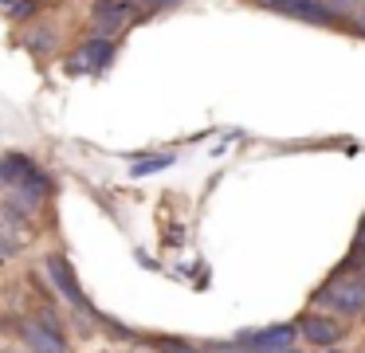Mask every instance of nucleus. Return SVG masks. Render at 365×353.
Here are the masks:
<instances>
[{
    "label": "nucleus",
    "instance_id": "obj_7",
    "mask_svg": "<svg viewBox=\"0 0 365 353\" xmlns=\"http://www.w3.org/2000/svg\"><path fill=\"white\" fill-rule=\"evenodd\" d=\"M271 12H283V16H299V20L307 24H322V28H334L338 24V16L326 8V0H279Z\"/></svg>",
    "mask_w": 365,
    "mask_h": 353
},
{
    "label": "nucleus",
    "instance_id": "obj_15",
    "mask_svg": "<svg viewBox=\"0 0 365 353\" xmlns=\"http://www.w3.org/2000/svg\"><path fill=\"white\" fill-rule=\"evenodd\" d=\"M177 4H185V0H145V8H150V12H161V8H177Z\"/></svg>",
    "mask_w": 365,
    "mask_h": 353
},
{
    "label": "nucleus",
    "instance_id": "obj_3",
    "mask_svg": "<svg viewBox=\"0 0 365 353\" xmlns=\"http://www.w3.org/2000/svg\"><path fill=\"white\" fill-rule=\"evenodd\" d=\"M145 16V8L138 4V0H95V8H91V24H95V36H106L110 39L114 31L130 28V24H138Z\"/></svg>",
    "mask_w": 365,
    "mask_h": 353
},
{
    "label": "nucleus",
    "instance_id": "obj_14",
    "mask_svg": "<svg viewBox=\"0 0 365 353\" xmlns=\"http://www.w3.org/2000/svg\"><path fill=\"white\" fill-rule=\"evenodd\" d=\"M354 4H357V0H326V8H330L334 16H349V12H354Z\"/></svg>",
    "mask_w": 365,
    "mask_h": 353
},
{
    "label": "nucleus",
    "instance_id": "obj_8",
    "mask_svg": "<svg viewBox=\"0 0 365 353\" xmlns=\"http://www.w3.org/2000/svg\"><path fill=\"white\" fill-rule=\"evenodd\" d=\"M299 329L307 342H314V345H322V349H330V345H338V337H346V329H341V322H334V318H322V314H307V318L299 322Z\"/></svg>",
    "mask_w": 365,
    "mask_h": 353
},
{
    "label": "nucleus",
    "instance_id": "obj_5",
    "mask_svg": "<svg viewBox=\"0 0 365 353\" xmlns=\"http://www.w3.org/2000/svg\"><path fill=\"white\" fill-rule=\"evenodd\" d=\"M48 275H51V287H56L79 314H91V310H95V306L87 302V295H83L79 279H75V271H71V263H67L59 251H56V255H48Z\"/></svg>",
    "mask_w": 365,
    "mask_h": 353
},
{
    "label": "nucleus",
    "instance_id": "obj_16",
    "mask_svg": "<svg viewBox=\"0 0 365 353\" xmlns=\"http://www.w3.org/2000/svg\"><path fill=\"white\" fill-rule=\"evenodd\" d=\"M252 4H263V8H275L279 0H252Z\"/></svg>",
    "mask_w": 365,
    "mask_h": 353
},
{
    "label": "nucleus",
    "instance_id": "obj_10",
    "mask_svg": "<svg viewBox=\"0 0 365 353\" xmlns=\"http://www.w3.org/2000/svg\"><path fill=\"white\" fill-rule=\"evenodd\" d=\"M51 47H56V31L43 28V24H40V28H32V36H28V51H32V55H48Z\"/></svg>",
    "mask_w": 365,
    "mask_h": 353
},
{
    "label": "nucleus",
    "instance_id": "obj_17",
    "mask_svg": "<svg viewBox=\"0 0 365 353\" xmlns=\"http://www.w3.org/2000/svg\"><path fill=\"white\" fill-rule=\"evenodd\" d=\"M349 24H354V28H357V31H361V36H365V20H349Z\"/></svg>",
    "mask_w": 365,
    "mask_h": 353
},
{
    "label": "nucleus",
    "instance_id": "obj_18",
    "mask_svg": "<svg viewBox=\"0 0 365 353\" xmlns=\"http://www.w3.org/2000/svg\"><path fill=\"white\" fill-rule=\"evenodd\" d=\"M0 353H20V349H0Z\"/></svg>",
    "mask_w": 365,
    "mask_h": 353
},
{
    "label": "nucleus",
    "instance_id": "obj_12",
    "mask_svg": "<svg viewBox=\"0 0 365 353\" xmlns=\"http://www.w3.org/2000/svg\"><path fill=\"white\" fill-rule=\"evenodd\" d=\"M165 165H173V153H161V157H150V161H138L134 165V177H150V173L165 169Z\"/></svg>",
    "mask_w": 365,
    "mask_h": 353
},
{
    "label": "nucleus",
    "instance_id": "obj_13",
    "mask_svg": "<svg viewBox=\"0 0 365 353\" xmlns=\"http://www.w3.org/2000/svg\"><path fill=\"white\" fill-rule=\"evenodd\" d=\"M153 349L158 353H197L189 342H177V337H153Z\"/></svg>",
    "mask_w": 365,
    "mask_h": 353
},
{
    "label": "nucleus",
    "instance_id": "obj_6",
    "mask_svg": "<svg viewBox=\"0 0 365 353\" xmlns=\"http://www.w3.org/2000/svg\"><path fill=\"white\" fill-rule=\"evenodd\" d=\"M24 342L32 345V353H67V337L59 329V322L51 314H40L36 322L24 326Z\"/></svg>",
    "mask_w": 365,
    "mask_h": 353
},
{
    "label": "nucleus",
    "instance_id": "obj_9",
    "mask_svg": "<svg viewBox=\"0 0 365 353\" xmlns=\"http://www.w3.org/2000/svg\"><path fill=\"white\" fill-rule=\"evenodd\" d=\"M28 173H36V161L28 153H4V157H0V188L20 185Z\"/></svg>",
    "mask_w": 365,
    "mask_h": 353
},
{
    "label": "nucleus",
    "instance_id": "obj_20",
    "mask_svg": "<svg viewBox=\"0 0 365 353\" xmlns=\"http://www.w3.org/2000/svg\"><path fill=\"white\" fill-rule=\"evenodd\" d=\"M361 4H365V0H361Z\"/></svg>",
    "mask_w": 365,
    "mask_h": 353
},
{
    "label": "nucleus",
    "instance_id": "obj_19",
    "mask_svg": "<svg viewBox=\"0 0 365 353\" xmlns=\"http://www.w3.org/2000/svg\"><path fill=\"white\" fill-rule=\"evenodd\" d=\"M326 353H338V349H334V345H330V349H326Z\"/></svg>",
    "mask_w": 365,
    "mask_h": 353
},
{
    "label": "nucleus",
    "instance_id": "obj_1",
    "mask_svg": "<svg viewBox=\"0 0 365 353\" xmlns=\"http://www.w3.org/2000/svg\"><path fill=\"white\" fill-rule=\"evenodd\" d=\"M318 306L334 314H361L365 310V275H338L334 282H326L322 290L314 295Z\"/></svg>",
    "mask_w": 365,
    "mask_h": 353
},
{
    "label": "nucleus",
    "instance_id": "obj_11",
    "mask_svg": "<svg viewBox=\"0 0 365 353\" xmlns=\"http://www.w3.org/2000/svg\"><path fill=\"white\" fill-rule=\"evenodd\" d=\"M36 4L40 0H0V12L9 16V20H28L36 12Z\"/></svg>",
    "mask_w": 365,
    "mask_h": 353
},
{
    "label": "nucleus",
    "instance_id": "obj_4",
    "mask_svg": "<svg viewBox=\"0 0 365 353\" xmlns=\"http://www.w3.org/2000/svg\"><path fill=\"white\" fill-rule=\"evenodd\" d=\"M110 63H114V39L95 36V39L75 47L63 67H67V75H98V71H106Z\"/></svg>",
    "mask_w": 365,
    "mask_h": 353
},
{
    "label": "nucleus",
    "instance_id": "obj_2",
    "mask_svg": "<svg viewBox=\"0 0 365 353\" xmlns=\"http://www.w3.org/2000/svg\"><path fill=\"white\" fill-rule=\"evenodd\" d=\"M294 326H263V329H244L232 342V353H299L294 349Z\"/></svg>",
    "mask_w": 365,
    "mask_h": 353
}]
</instances>
